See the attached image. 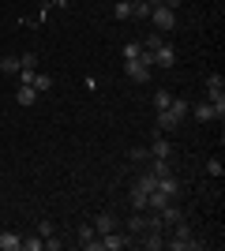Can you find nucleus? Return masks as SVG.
I'll return each mask as SVG.
<instances>
[{"label":"nucleus","instance_id":"1","mask_svg":"<svg viewBox=\"0 0 225 251\" xmlns=\"http://www.w3.org/2000/svg\"><path fill=\"white\" fill-rule=\"evenodd\" d=\"M173 240H165V248L169 251H192V248H199V240H195V232L188 229V225H184V221H176V225H173Z\"/></svg>","mask_w":225,"mask_h":251},{"label":"nucleus","instance_id":"2","mask_svg":"<svg viewBox=\"0 0 225 251\" xmlns=\"http://www.w3.org/2000/svg\"><path fill=\"white\" fill-rule=\"evenodd\" d=\"M150 23H154V30H158V34H165V30L176 26V11L165 8V4H154V8H150Z\"/></svg>","mask_w":225,"mask_h":251},{"label":"nucleus","instance_id":"3","mask_svg":"<svg viewBox=\"0 0 225 251\" xmlns=\"http://www.w3.org/2000/svg\"><path fill=\"white\" fill-rule=\"evenodd\" d=\"M124 72H128L131 83H150V72H154V68H150V64H143L139 56H135V60H124Z\"/></svg>","mask_w":225,"mask_h":251},{"label":"nucleus","instance_id":"4","mask_svg":"<svg viewBox=\"0 0 225 251\" xmlns=\"http://www.w3.org/2000/svg\"><path fill=\"white\" fill-rule=\"evenodd\" d=\"M98 240H101V248H109V251H124L128 248V232H120V229H113V232H105V236H98Z\"/></svg>","mask_w":225,"mask_h":251},{"label":"nucleus","instance_id":"5","mask_svg":"<svg viewBox=\"0 0 225 251\" xmlns=\"http://www.w3.org/2000/svg\"><path fill=\"white\" fill-rule=\"evenodd\" d=\"M117 225H120V221H117V214H109V210H101V214L94 218V232H98V236H105V232H113Z\"/></svg>","mask_w":225,"mask_h":251},{"label":"nucleus","instance_id":"6","mask_svg":"<svg viewBox=\"0 0 225 251\" xmlns=\"http://www.w3.org/2000/svg\"><path fill=\"white\" fill-rule=\"evenodd\" d=\"M158 191H161V195H169V199H180L184 188H180V180L169 173V176H158Z\"/></svg>","mask_w":225,"mask_h":251},{"label":"nucleus","instance_id":"7","mask_svg":"<svg viewBox=\"0 0 225 251\" xmlns=\"http://www.w3.org/2000/svg\"><path fill=\"white\" fill-rule=\"evenodd\" d=\"M75 236H79V244H83L86 251H98V248H101V240H98L94 225H79V232H75Z\"/></svg>","mask_w":225,"mask_h":251},{"label":"nucleus","instance_id":"8","mask_svg":"<svg viewBox=\"0 0 225 251\" xmlns=\"http://www.w3.org/2000/svg\"><path fill=\"white\" fill-rule=\"evenodd\" d=\"M173 64H176V49H173V45L154 49V68H173Z\"/></svg>","mask_w":225,"mask_h":251},{"label":"nucleus","instance_id":"9","mask_svg":"<svg viewBox=\"0 0 225 251\" xmlns=\"http://www.w3.org/2000/svg\"><path fill=\"white\" fill-rule=\"evenodd\" d=\"M131 188H135V191H147V195H150V191L158 188V176H154V173H150V169H143L139 176L131 180Z\"/></svg>","mask_w":225,"mask_h":251},{"label":"nucleus","instance_id":"10","mask_svg":"<svg viewBox=\"0 0 225 251\" xmlns=\"http://www.w3.org/2000/svg\"><path fill=\"white\" fill-rule=\"evenodd\" d=\"M15 101H19L23 109H30V105L38 101V90H34V86H26V83H19V86H15Z\"/></svg>","mask_w":225,"mask_h":251},{"label":"nucleus","instance_id":"11","mask_svg":"<svg viewBox=\"0 0 225 251\" xmlns=\"http://www.w3.org/2000/svg\"><path fill=\"white\" fill-rule=\"evenodd\" d=\"M176 127H180L176 113L173 109H158V131H176Z\"/></svg>","mask_w":225,"mask_h":251},{"label":"nucleus","instance_id":"12","mask_svg":"<svg viewBox=\"0 0 225 251\" xmlns=\"http://www.w3.org/2000/svg\"><path fill=\"white\" fill-rule=\"evenodd\" d=\"M143 248H147V251H161V248H165V232L147 229V232H143Z\"/></svg>","mask_w":225,"mask_h":251},{"label":"nucleus","instance_id":"13","mask_svg":"<svg viewBox=\"0 0 225 251\" xmlns=\"http://www.w3.org/2000/svg\"><path fill=\"white\" fill-rule=\"evenodd\" d=\"M192 116L199 120V124H210V120H218V113H214V105H210V101L195 105V109H192Z\"/></svg>","mask_w":225,"mask_h":251},{"label":"nucleus","instance_id":"14","mask_svg":"<svg viewBox=\"0 0 225 251\" xmlns=\"http://www.w3.org/2000/svg\"><path fill=\"white\" fill-rule=\"evenodd\" d=\"M158 214H161V221H165V225H176V221H184V210L176 206V202H169V206L158 210Z\"/></svg>","mask_w":225,"mask_h":251},{"label":"nucleus","instance_id":"15","mask_svg":"<svg viewBox=\"0 0 225 251\" xmlns=\"http://www.w3.org/2000/svg\"><path fill=\"white\" fill-rule=\"evenodd\" d=\"M23 248V236L15 232H0V251H19Z\"/></svg>","mask_w":225,"mask_h":251},{"label":"nucleus","instance_id":"16","mask_svg":"<svg viewBox=\"0 0 225 251\" xmlns=\"http://www.w3.org/2000/svg\"><path fill=\"white\" fill-rule=\"evenodd\" d=\"M30 86H34V90H38V94H42V90H49V86H53V75H45V72H34Z\"/></svg>","mask_w":225,"mask_h":251},{"label":"nucleus","instance_id":"17","mask_svg":"<svg viewBox=\"0 0 225 251\" xmlns=\"http://www.w3.org/2000/svg\"><path fill=\"white\" fill-rule=\"evenodd\" d=\"M173 147H169V139H154V147H150V157H169Z\"/></svg>","mask_w":225,"mask_h":251},{"label":"nucleus","instance_id":"18","mask_svg":"<svg viewBox=\"0 0 225 251\" xmlns=\"http://www.w3.org/2000/svg\"><path fill=\"white\" fill-rule=\"evenodd\" d=\"M128 161H131V165H143V161H150V147H135V150H128Z\"/></svg>","mask_w":225,"mask_h":251},{"label":"nucleus","instance_id":"19","mask_svg":"<svg viewBox=\"0 0 225 251\" xmlns=\"http://www.w3.org/2000/svg\"><path fill=\"white\" fill-rule=\"evenodd\" d=\"M131 4H135V0H117V4H113V15H117V19H131Z\"/></svg>","mask_w":225,"mask_h":251},{"label":"nucleus","instance_id":"20","mask_svg":"<svg viewBox=\"0 0 225 251\" xmlns=\"http://www.w3.org/2000/svg\"><path fill=\"white\" fill-rule=\"evenodd\" d=\"M19 68H23L19 56H4V60H0V72L4 75H19Z\"/></svg>","mask_w":225,"mask_h":251},{"label":"nucleus","instance_id":"21","mask_svg":"<svg viewBox=\"0 0 225 251\" xmlns=\"http://www.w3.org/2000/svg\"><path fill=\"white\" fill-rule=\"evenodd\" d=\"M128 232H131V236H143V232H147V218H143V214H135V218L128 221Z\"/></svg>","mask_w":225,"mask_h":251},{"label":"nucleus","instance_id":"22","mask_svg":"<svg viewBox=\"0 0 225 251\" xmlns=\"http://www.w3.org/2000/svg\"><path fill=\"white\" fill-rule=\"evenodd\" d=\"M161 45H165V38H161L158 30H154V34H147V38H143V49H150V52H154V49H161Z\"/></svg>","mask_w":225,"mask_h":251},{"label":"nucleus","instance_id":"23","mask_svg":"<svg viewBox=\"0 0 225 251\" xmlns=\"http://www.w3.org/2000/svg\"><path fill=\"white\" fill-rule=\"evenodd\" d=\"M131 19H150V4L135 0V4H131Z\"/></svg>","mask_w":225,"mask_h":251},{"label":"nucleus","instance_id":"24","mask_svg":"<svg viewBox=\"0 0 225 251\" xmlns=\"http://www.w3.org/2000/svg\"><path fill=\"white\" fill-rule=\"evenodd\" d=\"M169 101H173L169 90H154V109H169Z\"/></svg>","mask_w":225,"mask_h":251},{"label":"nucleus","instance_id":"25","mask_svg":"<svg viewBox=\"0 0 225 251\" xmlns=\"http://www.w3.org/2000/svg\"><path fill=\"white\" fill-rule=\"evenodd\" d=\"M45 248V236H26L23 240V251H42Z\"/></svg>","mask_w":225,"mask_h":251},{"label":"nucleus","instance_id":"26","mask_svg":"<svg viewBox=\"0 0 225 251\" xmlns=\"http://www.w3.org/2000/svg\"><path fill=\"white\" fill-rule=\"evenodd\" d=\"M206 173H210V176H218V180H222V173H225L222 157H210V161H206Z\"/></svg>","mask_w":225,"mask_h":251},{"label":"nucleus","instance_id":"27","mask_svg":"<svg viewBox=\"0 0 225 251\" xmlns=\"http://www.w3.org/2000/svg\"><path fill=\"white\" fill-rule=\"evenodd\" d=\"M131 210H147V191H135V188H131Z\"/></svg>","mask_w":225,"mask_h":251},{"label":"nucleus","instance_id":"28","mask_svg":"<svg viewBox=\"0 0 225 251\" xmlns=\"http://www.w3.org/2000/svg\"><path fill=\"white\" fill-rule=\"evenodd\" d=\"M139 52H143V42H128L124 45V60H135Z\"/></svg>","mask_w":225,"mask_h":251},{"label":"nucleus","instance_id":"29","mask_svg":"<svg viewBox=\"0 0 225 251\" xmlns=\"http://www.w3.org/2000/svg\"><path fill=\"white\" fill-rule=\"evenodd\" d=\"M19 64H23V68H38V52H23Z\"/></svg>","mask_w":225,"mask_h":251},{"label":"nucleus","instance_id":"30","mask_svg":"<svg viewBox=\"0 0 225 251\" xmlns=\"http://www.w3.org/2000/svg\"><path fill=\"white\" fill-rule=\"evenodd\" d=\"M38 236H53V221H49V218L38 221Z\"/></svg>","mask_w":225,"mask_h":251},{"label":"nucleus","instance_id":"31","mask_svg":"<svg viewBox=\"0 0 225 251\" xmlns=\"http://www.w3.org/2000/svg\"><path fill=\"white\" fill-rule=\"evenodd\" d=\"M45 248H49V251H60V248H64V240H56V236H45Z\"/></svg>","mask_w":225,"mask_h":251},{"label":"nucleus","instance_id":"32","mask_svg":"<svg viewBox=\"0 0 225 251\" xmlns=\"http://www.w3.org/2000/svg\"><path fill=\"white\" fill-rule=\"evenodd\" d=\"M161 4H165V8H173V11L180 8V0H161Z\"/></svg>","mask_w":225,"mask_h":251},{"label":"nucleus","instance_id":"33","mask_svg":"<svg viewBox=\"0 0 225 251\" xmlns=\"http://www.w3.org/2000/svg\"><path fill=\"white\" fill-rule=\"evenodd\" d=\"M143 4H150V8H154V4H161V0H143Z\"/></svg>","mask_w":225,"mask_h":251}]
</instances>
